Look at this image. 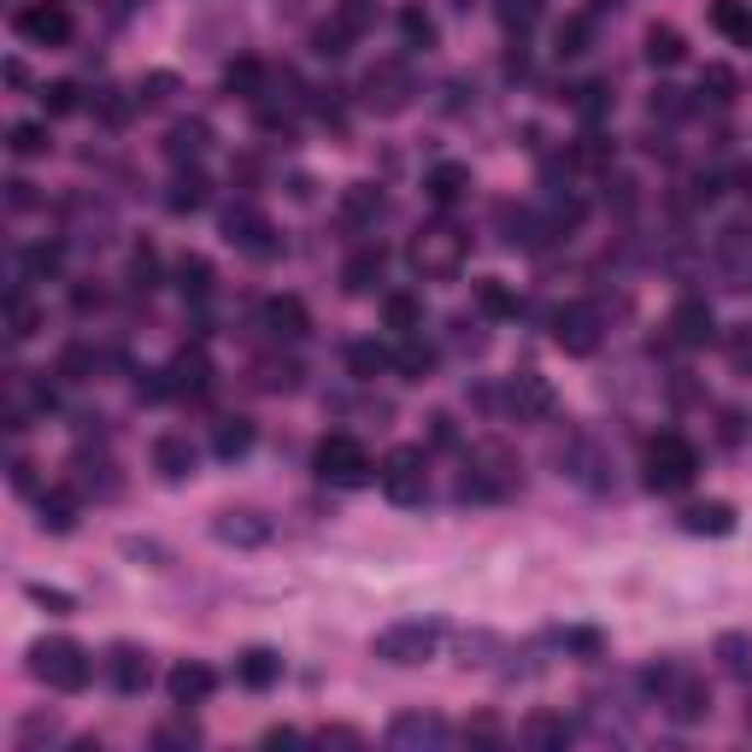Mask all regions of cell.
I'll list each match as a JSON object with an SVG mask.
<instances>
[{
    "label": "cell",
    "instance_id": "cell-27",
    "mask_svg": "<svg viewBox=\"0 0 752 752\" xmlns=\"http://www.w3.org/2000/svg\"><path fill=\"white\" fill-rule=\"evenodd\" d=\"M341 283H347V295H371L376 283H383V247H358L347 265H341Z\"/></svg>",
    "mask_w": 752,
    "mask_h": 752
},
{
    "label": "cell",
    "instance_id": "cell-62",
    "mask_svg": "<svg viewBox=\"0 0 752 752\" xmlns=\"http://www.w3.org/2000/svg\"><path fill=\"white\" fill-rule=\"evenodd\" d=\"M741 423H747L741 412H723V441H741Z\"/></svg>",
    "mask_w": 752,
    "mask_h": 752
},
{
    "label": "cell",
    "instance_id": "cell-12",
    "mask_svg": "<svg viewBox=\"0 0 752 752\" xmlns=\"http://www.w3.org/2000/svg\"><path fill=\"white\" fill-rule=\"evenodd\" d=\"M212 535L224 541V546H235V553H253V546H265L270 535H277V529H270L265 511L230 506V511H218V518H212Z\"/></svg>",
    "mask_w": 752,
    "mask_h": 752
},
{
    "label": "cell",
    "instance_id": "cell-52",
    "mask_svg": "<svg viewBox=\"0 0 752 752\" xmlns=\"http://www.w3.org/2000/svg\"><path fill=\"white\" fill-rule=\"evenodd\" d=\"M576 112H583V118H600V112H606V82H583V89H576Z\"/></svg>",
    "mask_w": 752,
    "mask_h": 752
},
{
    "label": "cell",
    "instance_id": "cell-10",
    "mask_svg": "<svg viewBox=\"0 0 752 752\" xmlns=\"http://www.w3.org/2000/svg\"><path fill=\"white\" fill-rule=\"evenodd\" d=\"M506 412L518 418V423H546L559 412V395H553V383H546L541 371H518L506 383Z\"/></svg>",
    "mask_w": 752,
    "mask_h": 752
},
{
    "label": "cell",
    "instance_id": "cell-41",
    "mask_svg": "<svg viewBox=\"0 0 752 752\" xmlns=\"http://www.w3.org/2000/svg\"><path fill=\"white\" fill-rule=\"evenodd\" d=\"M7 147L19 153V159H42V153H47V124H36V118L12 124V130H7Z\"/></svg>",
    "mask_w": 752,
    "mask_h": 752
},
{
    "label": "cell",
    "instance_id": "cell-24",
    "mask_svg": "<svg viewBox=\"0 0 752 752\" xmlns=\"http://www.w3.org/2000/svg\"><path fill=\"white\" fill-rule=\"evenodd\" d=\"M423 188H430V200H435V207H453V200H465V195H471V165L441 159V165H430V177H423Z\"/></svg>",
    "mask_w": 752,
    "mask_h": 752
},
{
    "label": "cell",
    "instance_id": "cell-55",
    "mask_svg": "<svg viewBox=\"0 0 752 752\" xmlns=\"http://www.w3.org/2000/svg\"><path fill=\"white\" fill-rule=\"evenodd\" d=\"M47 112H77V82H54V89H42Z\"/></svg>",
    "mask_w": 752,
    "mask_h": 752
},
{
    "label": "cell",
    "instance_id": "cell-37",
    "mask_svg": "<svg viewBox=\"0 0 752 752\" xmlns=\"http://www.w3.org/2000/svg\"><path fill=\"white\" fill-rule=\"evenodd\" d=\"M395 365L406 371V383H423V376L435 371V347H430V341H418V335H406L400 353H395Z\"/></svg>",
    "mask_w": 752,
    "mask_h": 752
},
{
    "label": "cell",
    "instance_id": "cell-14",
    "mask_svg": "<svg viewBox=\"0 0 752 752\" xmlns=\"http://www.w3.org/2000/svg\"><path fill=\"white\" fill-rule=\"evenodd\" d=\"M447 717L441 711H395V723H388V747H447Z\"/></svg>",
    "mask_w": 752,
    "mask_h": 752
},
{
    "label": "cell",
    "instance_id": "cell-31",
    "mask_svg": "<svg viewBox=\"0 0 752 752\" xmlns=\"http://www.w3.org/2000/svg\"><path fill=\"white\" fill-rule=\"evenodd\" d=\"M711 24L723 30L729 42H752V7L747 0H711Z\"/></svg>",
    "mask_w": 752,
    "mask_h": 752
},
{
    "label": "cell",
    "instance_id": "cell-4",
    "mask_svg": "<svg viewBox=\"0 0 752 752\" xmlns=\"http://www.w3.org/2000/svg\"><path fill=\"white\" fill-rule=\"evenodd\" d=\"M694 471H699V453L676 430H659L641 447V476H646V488H653V494H682L694 483Z\"/></svg>",
    "mask_w": 752,
    "mask_h": 752
},
{
    "label": "cell",
    "instance_id": "cell-61",
    "mask_svg": "<svg viewBox=\"0 0 752 752\" xmlns=\"http://www.w3.org/2000/svg\"><path fill=\"white\" fill-rule=\"evenodd\" d=\"M318 741H335V747H358V734H353V729H323Z\"/></svg>",
    "mask_w": 752,
    "mask_h": 752
},
{
    "label": "cell",
    "instance_id": "cell-7",
    "mask_svg": "<svg viewBox=\"0 0 752 752\" xmlns=\"http://www.w3.org/2000/svg\"><path fill=\"white\" fill-rule=\"evenodd\" d=\"M376 483L395 506H423V494H430V458L423 447H388L383 465H376Z\"/></svg>",
    "mask_w": 752,
    "mask_h": 752
},
{
    "label": "cell",
    "instance_id": "cell-30",
    "mask_svg": "<svg viewBox=\"0 0 752 752\" xmlns=\"http://www.w3.org/2000/svg\"><path fill=\"white\" fill-rule=\"evenodd\" d=\"M177 295L207 300V295H212V259H200V253H183V259H177Z\"/></svg>",
    "mask_w": 752,
    "mask_h": 752
},
{
    "label": "cell",
    "instance_id": "cell-50",
    "mask_svg": "<svg viewBox=\"0 0 752 752\" xmlns=\"http://www.w3.org/2000/svg\"><path fill=\"white\" fill-rule=\"evenodd\" d=\"M583 47H588V19H564L559 24V59L583 54Z\"/></svg>",
    "mask_w": 752,
    "mask_h": 752
},
{
    "label": "cell",
    "instance_id": "cell-45",
    "mask_svg": "<svg viewBox=\"0 0 752 752\" xmlns=\"http://www.w3.org/2000/svg\"><path fill=\"white\" fill-rule=\"evenodd\" d=\"M400 36L412 47H435V19L423 7H400Z\"/></svg>",
    "mask_w": 752,
    "mask_h": 752
},
{
    "label": "cell",
    "instance_id": "cell-51",
    "mask_svg": "<svg viewBox=\"0 0 752 752\" xmlns=\"http://www.w3.org/2000/svg\"><path fill=\"white\" fill-rule=\"evenodd\" d=\"M59 259H65V253L54 247V242H42V247H30V277H54V270H59Z\"/></svg>",
    "mask_w": 752,
    "mask_h": 752
},
{
    "label": "cell",
    "instance_id": "cell-43",
    "mask_svg": "<svg viewBox=\"0 0 752 752\" xmlns=\"http://www.w3.org/2000/svg\"><path fill=\"white\" fill-rule=\"evenodd\" d=\"M523 741L529 747H564V741H571V723L553 717V711H541V717H529V723H523Z\"/></svg>",
    "mask_w": 752,
    "mask_h": 752
},
{
    "label": "cell",
    "instance_id": "cell-29",
    "mask_svg": "<svg viewBox=\"0 0 752 752\" xmlns=\"http://www.w3.org/2000/svg\"><path fill=\"white\" fill-rule=\"evenodd\" d=\"M207 200H212V183L200 177V170H183V177L170 183L165 207H170V212H200V207H207Z\"/></svg>",
    "mask_w": 752,
    "mask_h": 752
},
{
    "label": "cell",
    "instance_id": "cell-6",
    "mask_svg": "<svg viewBox=\"0 0 752 752\" xmlns=\"http://www.w3.org/2000/svg\"><path fill=\"white\" fill-rule=\"evenodd\" d=\"M441 635H447V629H441L435 618H406V623H388L383 635H376L371 653L383 659V664H430Z\"/></svg>",
    "mask_w": 752,
    "mask_h": 752
},
{
    "label": "cell",
    "instance_id": "cell-15",
    "mask_svg": "<svg viewBox=\"0 0 752 752\" xmlns=\"http://www.w3.org/2000/svg\"><path fill=\"white\" fill-rule=\"evenodd\" d=\"M717 265H723L729 288H752V224L717 230Z\"/></svg>",
    "mask_w": 752,
    "mask_h": 752
},
{
    "label": "cell",
    "instance_id": "cell-22",
    "mask_svg": "<svg viewBox=\"0 0 752 752\" xmlns=\"http://www.w3.org/2000/svg\"><path fill=\"white\" fill-rule=\"evenodd\" d=\"M235 682L253 688V694L277 688V682H283V653H270V646H247V653L235 659Z\"/></svg>",
    "mask_w": 752,
    "mask_h": 752
},
{
    "label": "cell",
    "instance_id": "cell-9",
    "mask_svg": "<svg viewBox=\"0 0 752 752\" xmlns=\"http://www.w3.org/2000/svg\"><path fill=\"white\" fill-rule=\"evenodd\" d=\"M12 30H19L30 47H65L71 42V12H65L59 0H30V7H19Z\"/></svg>",
    "mask_w": 752,
    "mask_h": 752
},
{
    "label": "cell",
    "instance_id": "cell-46",
    "mask_svg": "<svg viewBox=\"0 0 752 752\" xmlns=\"http://www.w3.org/2000/svg\"><path fill=\"white\" fill-rule=\"evenodd\" d=\"M130 288H159V253L147 242L130 247Z\"/></svg>",
    "mask_w": 752,
    "mask_h": 752
},
{
    "label": "cell",
    "instance_id": "cell-20",
    "mask_svg": "<svg viewBox=\"0 0 752 752\" xmlns=\"http://www.w3.org/2000/svg\"><path fill=\"white\" fill-rule=\"evenodd\" d=\"M671 335L682 341V347H706V341L717 335V318H711V306L699 300V295H682L671 306Z\"/></svg>",
    "mask_w": 752,
    "mask_h": 752
},
{
    "label": "cell",
    "instance_id": "cell-16",
    "mask_svg": "<svg viewBox=\"0 0 752 752\" xmlns=\"http://www.w3.org/2000/svg\"><path fill=\"white\" fill-rule=\"evenodd\" d=\"M212 688H218V671L212 664H200V659H183L177 671L165 676V694H170V706H207L212 699Z\"/></svg>",
    "mask_w": 752,
    "mask_h": 752
},
{
    "label": "cell",
    "instance_id": "cell-28",
    "mask_svg": "<svg viewBox=\"0 0 752 752\" xmlns=\"http://www.w3.org/2000/svg\"><path fill=\"white\" fill-rule=\"evenodd\" d=\"M207 142H212V130L200 124V118H188V124H170V135H165V159H200L207 153Z\"/></svg>",
    "mask_w": 752,
    "mask_h": 752
},
{
    "label": "cell",
    "instance_id": "cell-8",
    "mask_svg": "<svg viewBox=\"0 0 752 752\" xmlns=\"http://www.w3.org/2000/svg\"><path fill=\"white\" fill-rule=\"evenodd\" d=\"M412 95H418V82H412V71H406L400 59H383V65H371V71H365V107L371 112L395 118V112L412 107Z\"/></svg>",
    "mask_w": 752,
    "mask_h": 752
},
{
    "label": "cell",
    "instance_id": "cell-36",
    "mask_svg": "<svg viewBox=\"0 0 752 752\" xmlns=\"http://www.w3.org/2000/svg\"><path fill=\"white\" fill-rule=\"evenodd\" d=\"M711 653H717V664H723L729 676H752V635H734V629H729V635H717Z\"/></svg>",
    "mask_w": 752,
    "mask_h": 752
},
{
    "label": "cell",
    "instance_id": "cell-3",
    "mask_svg": "<svg viewBox=\"0 0 752 752\" xmlns=\"http://www.w3.org/2000/svg\"><path fill=\"white\" fill-rule=\"evenodd\" d=\"M518 488H523L518 453L500 447V441H476L471 465L458 476V494H465V500H506V494H518Z\"/></svg>",
    "mask_w": 752,
    "mask_h": 752
},
{
    "label": "cell",
    "instance_id": "cell-58",
    "mask_svg": "<svg viewBox=\"0 0 752 752\" xmlns=\"http://www.w3.org/2000/svg\"><path fill=\"white\" fill-rule=\"evenodd\" d=\"M706 82H711V89H717L711 100H734V77L723 71V65H711V71H706Z\"/></svg>",
    "mask_w": 752,
    "mask_h": 752
},
{
    "label": "cell",
    "instance_id": "cell-11",
    "mask_svg": "<svg viewBox=\"0 0 752 752\" xmlns=\"http://www.w3.org/2000/svg\"><path fill=\"white\" fill-rule=\"evenodd\" d=\"M270 218L253 207V200H235V207L224 212V242L230 247H242V253H253V259H270V253H277V242H270Z\"/></svg>",
    "mask_w": 752,
    "mask_h": 752
},
{
    "label": "cell",
    "instance_id": "cell-40",
    "mask_svg": "<svg viewBox=\"0 0 752 752\" xmlns=\"http://www.w3.org/2000/svg\"><path fill=\"white\" fill-rule=\"evenodd\" d=\"M224 89L253 100V95L265 89V65H259V59H230V65H224Z\"/></svg>",
    "mask_w": 752,
    "mask_h": 752
},
{
    "label": "cell",
    "instance_id": "cell-2",
    "mask_svg": "<svg viewBox=\"0 0 752 752\" xmlns=\"http://www.w3.org/2000/svg\"><path fill=\"white\" fill-rule=\"evenodd\" d=\"M30 676L47 682L54 694H82L95 682V653L71 635H47L30 646Z\"/></svg>",
    "mask_w": 752,
    "mask_h": 752
},
{
    "label": "cell",
    "instance_id": "cell-17",
    "mask_svg": "<svg viewBox=\"0 0 752 752\" xmlns=\"http://www.w3.org/2000/svg\"><path fill=\"white\" fill-rule=\"evenodd\" d=\"M107 676H112V688L135 699L153 682V659H147V646H130V641H118L112 653H107Z\"/></svg>",
    "mask_w": 752,
    "mask_h": 752
},
{
    "label": "cell",
    "instance_id": "cell-34",
    "mask_svg": "<svg viewBox=\"0 0 752 752\" xmlns=\"http://www.w3.org/2000/svg\"><path fill=\"white\" fill-rule=\"evenodd\" d=\"M646 59H653V65H682V59H688L682 30H671V24H653V30H646Z\"/></svg>",
    "mask_w": 752,
    "mask_h": 752
},
{
    "label": "cell",
    "instance_id": "cell-49",
    "mask_svg": "<svg viewBox=\"0 0 752 752\" xmlns=\"http://www.w3.org/2000/svg\"><path fill=\"white\" fill-rule=\"evenodd\" d=\"M312 42H318V54H323V59H341V54H347V42H353V30L335 19V24H323Z\"/></svg>",
    "mask_w": 752,
    "mask_h": 752
},
{
    "label": "cell",
    "instance_id": "cell-53",
    "mask_svg": "<svg viewBox=\"0 0 752 752\" xmlns=\"http://www.w3.org/2000/svg\"><path fill=\"white\" fill-rule=\"evenodd\" d=\"M335 19H341V24H347L353 36H358V30L371 24V0H341V7H335Z\"/></svg>",
    "mask_w": 752,
    "mask_h": 752
},
{
    "label": "cell",
    "instance_id": "cell-19",
    "mask_svg": "<svg viewBox=\"0 0 752 752\" xmlns=\"http://www.w3.org/2000/svg\"><path fill=\"white\" fill-rule=\"evenodd\" d=\"M659 706L676 717V723H699V717L711 711V694H706V682L699 676H688V671H676L671 676V688L659 694Z\"/></svg>",
    "mask_w": 752,
    "mask_h": 752
},
{
    "label": "cell",
    "instance_id": "cell-39",
    "mask_svg": "<svg viewBox=\"0 0 752 752\" xmlns=\"http://www.w3.org/2000/svg\"><path fill=\"white\" fill-rule=\"evenodd\" d=\"M476 306H483L488 318H518V295H511L500 277H483V283H476Z\"/></svg>",
    "mask_w": 752,
    "mask_h": 752
},
{
    "label": "cell",
    "instance_id": "cell-44",
    "mask_svg": "<svg viewBox=\"0 0 752 752\" xmlns=\"http://www.w3.org/2000/svg\"><path fill=\"white\" fill-rule=\"evenodd\" d=\"M347 365H353V376H365V383H371L376 371L395 365V353H383L376 341H353V347H347Z\"/></svg>",
    "mask_w": 752,
    "mask_h": 752
},
{
    "label": "cell",
    "instance_id": "cell-56",
    "mask_svg": "<svg viewBox=\"0 0 752 752\" xmlns=\"http://www.w3.org/2000/svg\"><path fill=\"white\" fill-rule=\"evenodd\" d=\"M195 741H200V734H195V729H183V723H170V729L153 734V747H195Z\"/></svg>",
    "mask_w": 752,
    "mask_h": 752
},
{
    "label": "cell",
    "instance_id": "cell-60",
    "mask_svg": "<svg viewBox=\"0 0 752 752\" xmlns=\"http://www.w3.org/2000/svg\"><path fill=\"white\" fill-rule=\"evenodd\" d=\"M295 741H300V729H270L265 734V747H295Z\"/></svg>",
    "mask_w": 752,
    "mask_h": 752
},
{
    "label": "cell",
    "instance_id": "cell-18",
    "mask_svg": "<svg viewBox=\"0 0 752 752\" xmlns=\"http://www.w3.org/2000/svg\"><path fill=\"white\" fill-rule=\"evenodd\" d=\"M259 330L277 335V341H300L306 330H312V312H306L300 295H270V300L259 306Z\"/></svg>",
    "mask_w": 752,
    "mask_h": 752
},
{
    "label": "cell",
    "instance_id": "cell-35",
    "mask_svg": "<svg viewBox=\"0 0 752 752\" xmlns=\"http://www.w3.org/2000/svg\"><path fill=\"white\" fill-rule=\"evenodd\" d=\"M42 529H54V535H65V529H77V494H71V488L42 494Z\"/></svg>",
    "mask_w": 752,
    "mask_h": 752
},
{
    "label": "cell",
    "instance_id": "cell-21",
    "mask_svg": "<svg viewBox=\"0 0 752 752\" xmlns=\"http://www.w3.org/2000/svg\"><path fill=\"white\" fill-rule=\"evenodd\" d=\"M195 465H200V453H195V441H188V435H159V441H153V471H159L165 483H188Z\"/></svg>",
    "mask_w": 752,
    "mask_h": 752
},
{
    "label": "cell",
    "instance_id": "cell-25",
    "mask_svg": "<svg viewBox=\"0 0 752 752\" xmlns=\"http://www.w3.org/2000/svg\"><path fill=\"white\" fill-rule=\"evenodd\" d=\"M682 529H688V535H729L734 506L729 500H694V506H682Z\"/></svg>",
    "mask_w": 752,
    "mask_h": 752
},
{
    "label": "cell",
    "instance_id": "cell-26",
    "mask_svg": "<svg viewBox=\"0 0 752 752\" xmlns=\"http://www.w3.org/2000/svg\"><path fill=\"white\" fill-rule=\"evenodd\" d=\"M383 188L376 183H353V188H341V218H347V224H376V218H383Z\"/></svg>",
    "mask_w": 752,
    "mask_h": 752
},
{
    "label": "cell",
    "instance_id": "cell-57",
    "mask_svg": "<svg viewBox=\"0 0 752 752\" xmlns=\"http://www.w3.org/2000/svg\"><path fill=\"white\" fill-rule=\"evenodd\" d=\"M30 600H36V606H54V611H71V594H59V588H42V583H30Z\"/></svg>",
    "mask_w": 752,
    "mask_h": 752
},
{
    "label": "cell",
    "instance_id": "cell-38",
    "mask_svg": "<svg viewBox=\"0 0 752 752\" xmlns=\"http://www.w3.org/2000/svg\"><path fill=\"white\" fill-rule=\"evenodd\" d=\"M383 318H388V330H400V335H418V330H423L418 295H388V300H383Z\"/></svg>",
    "mask_w": 752,
    "mask_h": 752
},
{
    "label": "cell",
    "instance_id": "cell-54",
    "mask_svg": "<svg viewBox=\"0 0 752 752\" xmlns=\"http://www.w3.org/2000/svg\"><path fill=\"white\" fill-rule=\"evenodd\" d=\"M535 12H541V0H500V19H506V24H518V30H523V24H535Z\"/></svg>",
    "mask_w": 752,
    "mask_h": 752
},
{
    "label": "cell",
    "instance_id": "cell-23",
    "mask_svg": "<svg viewBox=\"0 0 752 752\" xmlns=\"http://www.w3.org/2000/svg\"><path fill=\"white\" fill-rule=\"evenodd\" d=\"M170 395H207L212 388V365H207V353L200 347H183L177 358H170Z\"/></svg>",
    "mask_w": 752,
    "mask_h": 752
},
{
    "label": "cell",
    "instance_id": "cell-32",
    "mask_svg": "<svg viewBox=\"0 0 752 752\" xmlns=\"http://www.w3.org/2000/svg\"><path fill=\"white\" fill-rule=\"evenodd\" d=\"M36 330H42V312H36V300H30L24 288H12V295H7V335H12V341H30Z\"/></svg>",
    "mask_w": 752,
    "mask_h": 752
},
{
    "label": "cell",
    "instance_id": "cell-13",
    "mask_svg": "<svg viewBox=\"0 0 752 752\" xmlns=\"http://www.w3.org/2000/svg\"><path fill=\"white\" fill-rule=\"evenodd\" d=\"M553 341L571 358H588L594 347H600V312H594V306H564V312L553 318Z\"/></svg>",
    "mask_w": 752,
    "mask_h": 752
},
{
    "label": "cell",
    "instance_id": "cell-33",
    "mask_svg": "<svg viewBox=\"0 0 752 752\" xmlns=\"http://www.w3.org/2000/svg\"><path fill=\"white\" fill-rule=\"evenodd\" d=\"M253 435H259V430H253L247 418H224V423H218V435H212V453L218 458H242V453H253Z\"/></svg>",
    "mask_w": 752,
    "mask_h": 752
},
{
    "label": "cell",
    "instance_id": "cell-48",
    "mask_svg": "<svg viewBox=\"0 0 752 752\" xmlns=\"http://www.w3.org/2000/svg\"><path fill=\"white\" fill-rule=\"evenodd\" d=\"M723 347H729L734 371H752V323H734V330L723 335Z\"/></svg>",
    "mask_w": 752,
    "mask_h": 752
},
{
    "label": "cell",
    "instance_id": "cell-47",
    "mask_svg": "<svg viewBox=\"0 0 752 752\" xmlns=\"http://www.w3.org/2000/svg\"><path fill=\"white\" fill-rule=\"evenodd\" d=\"M571 159L583 165V170H600V165H611V147H606V135H583V142L571 147Z\"/></svg>",
    "mask_w": 752,
    "mask_h": 752
},
{
    "label": "cell",
    "instance_id": "cell-42",
    "mask_svg": "<svg viewBox=\"0 0 752 752\" xmlns=\"http://www.w3.org/2000/svg\"><path fill=\"white\" fill-rule=\"evenodd\" d=\"M500 230H506V242H511V247H535V242H541L535 212H523V207H500Z\"/></svg>",
    "mask_w": 752,
    "mask_h": 752
},
{
    "label": "cell",
    "instance_id": "cell-1",
    "mask_svg": "<svg viewBox=\"0 0 752 752\" xmlns=\"http://www.w3.org/2000/svg\"><path fill=\"white\" fill-rule=\"evenodd\" d=\"M406 259L423 283H453L458 270L471 259V235L453 224V218H435V224H423L412 242H406Z\"/></svg>",
    "mask_w": 752,
    "mask_h": 752
},
{
    "label": "cell",
    "instance_id": "cell-5",
    "mask_svg": "<svg viewBox=\"0 0 752 752\" xmlns=\"http://www.w3.org/2000/svg\"><path fill=\"white\" fill-rule=\"evenodd\" d=\"M312 471H318V483H330V488H365L376 476L358 435H323L318 453H312Z\"/></svg>",
    "mask_w": 752,
    "mask_h": 752
},
{
    "label": "cell",
    "instance_id": "cell-63",
    "mask_svg": "<svg viewBox=\"0 0 752 752\" xmlns=\"http://www.w3.org/2000/svg\"><path fill=\"white\" fill-rule=\"evenodd\" d=\"M734 183H741V195H752V165H741V170H734Z\"/></svg>",
    "mask_w": 752,
    "mask_h": 752
},
{
    "label": "cell",
    "instance_id": "cell-59",
    "mask_svg": "<svg viewBox=\"0 0 752 752\" xmlns=\"http://www.w3.org/2000/svg\"><path fill=\"white\" fill-rule=\"evenodd\" d=\"M7 188H12V207H19V212H24V207H36V195H30V183H7Z\"/></svg>",
    "mask_w": 752,
    "mask_h": 752
}]
</instances>
